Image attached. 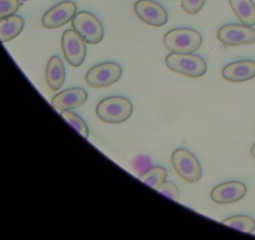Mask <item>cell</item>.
Masks as SVG:
<instances>
[{"label":"cell","mask_w":255,"mask_h":240,"mask_svg":"<svg viewBox=\"0 0 255 240\" xmlns=\"http://www.w3.org/2000/svg\"><path fill=\"white\" fill-rule=\"evenodd\" d=\"M61 117H63L64 119H65V121H67L69 125H72L80 135L84 136L85 139L89 138V129H88L87 124H85V121L83 120V118L80 117L79 114L72 112V110H67V112L61 113Z\"/></svg>","instance_id":"d6986e66"},{"label":"cell","mask_w":255,"mask_h":240,"mask_svg":"<svg viewBox=\"0 0 255 240\" xmlns=\"http://www.w3.org/2000/svg\"><path fill=\"white\" fill-rule=\"evenodd\" d=\"M150 164H151L150 159L145 158V156H140V158L136 159V161H135L136 168H140L139 170H144V169H146V170H148L149 166H150Z\"/></svg>","instance_id":"603a6c76"},{"label":"cell","mask_w":255,"mask_h":240,"mask_svg":"<svg viewBox=\"0 0 255 240\" xmlns=\"http://www.w3.org/2000/svg\"><path fill=\"white\" fill-rule=\"evenodd\" d=\"M166 175H168V173H166V170L163 166H151L148 170L144 171L143 174H140L139 178L146 185L154 188V189H158L159 185H161L165 182Z\"/></svg>","instance_id":"e0dca14e"},{"label":"cell","mask_w":255,"mask_h":240,"mask_svg":"<svg viewBox=\"0 0 255 240\" xmlns=\"http://www.w3.org/2000/svg\"><path fill=\"white\" fill-rule=\"evenodd\" d=\"M24 29V20L19 15H9L0 19V41L8 43L21 33Z\"/></svg>","instance_id":"9a60e30c"},{"label":"cell","mask_w":255,"mask_h":240,"mask_svg":"<svg viewBox=\"0 0 255 240\" xmlns=\"http://www.w3.org/2000/svg\"><path fill=\"white\" fill-rule=\"evenodd\" d=\"M171 165L175 173L188 183H197L202 178L199 160L186 149H176L171 154Z\"/></svg>","instance_id":"277c9868"},{"label":"cell","mask_w":255,"mask_h":240,"mask_svg":"<svg viewBox=\"0 0 255 240\" xmlns=\"http://www.w3.org/2000/svg\"><path fill=\"white\" fill-rule=\"evenodd\" d=\"M250 154H252L253 158L255 159V144H254V145L252 146V149H250Z\"/></svg>","instance_id":"cb8c5ba5"},{"label":"cell","mask_w":255,"mask_h":240,"mask_svg":"<svg viewBox=\"0 0 255 240\" xmlns=\"http://www.w3.org/2000/svg\"><path fill=\"white\" fill-rule=\"evenodd\" d=\"M46 83L51 90H59L65 82V67L58 55L51 56L48 60L45 72Z\"/></svg>","instance_id":"5bb4252c"},{"label":"cell","mask_w":255,"mask_h":240,"mask_svg":"<svg viewBox=\"0 0 255 240\" xmlns=\"http://www.w3.org/2000/svg\"><path fill=\"white\" fill-rule=\"evenodd\" d=\"M217 36L228 46L252 45L255 43V29L244 24H227L218 30Z\"/></svg>","instance_id":"ba28073f"},{"label":"cell","mask_w":255,"mask_h":240,"mask_svg":"<svg viewBox=\"0 0 255 240\" xmlns=\"http://www.w3.org/2000/svg\"><path fill=\"white\" fill-rule=\"evenodd\" d=\"M20 1H25V0H20Z\"/></svg>","instance_id":"d4e9b609"},{"label":"cell","mask_w":255,"mask_h":240,"mask_svg":"<svg viewBox=\"0 0 255 240\" xmlns=\"http://www.w3.org/2000/svg\"><path fill=\"white\" fill-rule=\"evenodd\" d=\"M133 113V104L124 97H110L97 105V115L102 121L119 124L128 120Z\"/></svg>","instance_id":"7a4b0ae2"},{"label":"cell","mask_w":255,"mask_h":240,"mask_svg":"<svg viewBox=\"0 0 255 240\" xmlns=\"http://www.w3.org/2000/svg\"><path fill=\"white\" fill-rule=\"evenodd\" d=\"M223 224L233 228L235 230H239V232L248 233V234H252L255 230L254 219L248 217V215H234V217H230L228 219H225L223 222Z\"/></svg>","instance_id":"ac0fdd59"},{"label":"cell","mask_w":255,"mask_h":240,"mask_svg":"<svg viewBox=\"0 0 255 240\" xmlns=\"http://www.w3.org/2000/svg\"><path fill=\"white\" fill-rule=\"evenodd\" d=\"M77 14V4L70 0H65L49 9L41 18V25L45 29H58L65 25Z\"/></svg>","instance_id":"9c48e42d"},{"label":"cell","mask_w":255,"mask_h":240,"mask_svg":"<svg viewBox=\"0 0 255 240\" xmlns=\"http://www.w3.org/2000/svg\"><path fill=\"white\" fill-rule=\"evenodd\" d=\"M134 11L141 21L150 26H163L168 21L166 10L154 0H138Z\"/></svg>","instance_id":"30bf717a"},{"label":"cell","mask_w":255,"mask_h":240,"mask_svg":"<svg viewBox=\"0 0 255 240\" xmlns=\"http://www.w3.org/2000/svg\"><path fill=\"white\" fill-rule=\"evenodd\" d=\"M123 69L118 63H102L90 68L85 74V82L92 88H107L120 79Z\"/></svg>","instance_id":"52a82bcc"},{"label":"cell","mask_w":255,"mask_h":240,"mask_svg":"<svg viewBox=\"0 0 255 240\" xmlns=\"http://www.w3.org/2000/svg\"><path fill=\"white\" fill-rule=\"evenodd\" d=\"M199 31L189 28H178L168 31L164 35V45L171 53L191 54L202 45Z\"/></svg>","instance_id":"6da1fadb"},{"label":"cell","mask_w":255,"mask_h":240,"mask_svg":"<svg viewBox=\"0 0 255 240\" xmlns=\"http://www.w3.org/2000/svg\"><path fill=\"white\" fill-rule=\"evenodd\" d=\"M20 5V0H0V19L15 14Z\"/></svg>","instance_id":"ffe728a7"},{"label":"cell","mask_w":255,"mask_h":240,"mask_svg":"<svg viewBox=\"0 0 255 240\" xmlns=\"http://www.w3.org/2000/svg\"><path fill=\"white\" fill-rule=\"evenodd\" d=\"M156 190L159 193H161L163 195H165L166 198H169V199L174 200V202H178L179 198H180V193H179L178 187L171 182H164L163 184L159 185Z\"/></svg>","instance_id":"44dd1931"},{"label":"cell","mask_w":255,"mask_h":240,"mask_svg":"<svg viewBox=\"0 0 255 240\" xmlns=\"http://www.w3.org/2000/svg\"><path fill=\"white\" fill-rule=\"evenodd\" d=\"M88 99V93L84 89H67L60 92L51 99V105L54 109L59 113L67 112V110H73L79 108L80 105L84 104Z\"/></svg>","instance_id":"7c38bea8"},{"label":"cell","mask_w":255,"mask_h":240,"mask_svg":"<svg viewBox=\"0 0 255 240\" xmlns=\"http://www.w3.org/2000/svg\"><path fill=\"white\" fill-rule=\"evenodd\" d=\"M87 41L74 29L65 30L61 36V50L72 67H80L87 56Z\"/></svg>","instance_id":"8992f818"},{"label":"cell","mask_w":255,"mask_h":240,"mask_svg":"<svg viewBox=\"0 0 255 240\" xmlns=\"http://www.w3.org/2000/svg\"><path fill=\"white\" fill-rule=\"evenodd\" d=\"M205 0H181V8L184 11L190 15H195L199 13L204 6Z\"/></svg>","instance_id":"7402d4cb"},{"label":"cell","mask_w":255,"mask_h":240,"mask_svg":"<svg viewBox=\"0 0 255 240\" xmlns=\"http://www.w3.org/2000/svg\"><path fill=\"white\" fill-rule=\"evenodd\" d=\"M72 26L88 44H98L103 40L104 28L99 19L89 11H79L72 19Z\"/></svg>","instance_id":"5b68a950"},{"label":"cell","mask_w":255,"mask_h":240,"mask_svg":"<svg viewBox=\"0 0 255 240\" xmlns=\"http://www.w3.org/2000/svg\"><path fill=\"white\" fill-rule=\"evenodd\" d=\"M165 64L171 72L189 78H200L207 73V63L195 54L171 53L165 58Z\"/></svg>","instance_id":"3957f363"},{"label":"cell","mask_w":255,"mask_h":240,"mask_svg":"<svg viewBox=\"0 0 255 240\" xmlns=\"http://www.w3.org/2000/svg\"><path fill=\"white\" fill-rule=\"evenodd\" d=\"M247 194V187L242 182H227L217 185L210 193L214 203L220 205L232 204L242 200Z\"/></svg>","instance_id":"8fae6325"},{"label":"cell","mask_w":255,"mask_h":240,"mask_svg":"<svg viewBox=\"0 0 255 240\" xmlns=\"http://www.w3.org/2000/svg\"><path fill=\"white\" fill-rule=\"evenodd\" d=\"M233 11L244 25H255V4L253 0H229Z\"/></svg>","instance_id":"2e32d148"},{"label":"cell","mask_w":255,"mask_h":240,"mask_svg":"<svg viewBox=\"0 0 255 240\" xmlns=\"http://www.w3.org/2000/svg\"><path fill=\"white\" fill-rule=\"evenodd\" d=\"M222 77L232 83H243L255 78V62L244 59L225 65L222 70Z\"/></svg>","instance_id":"4fadbf2b"}]
</instances>
